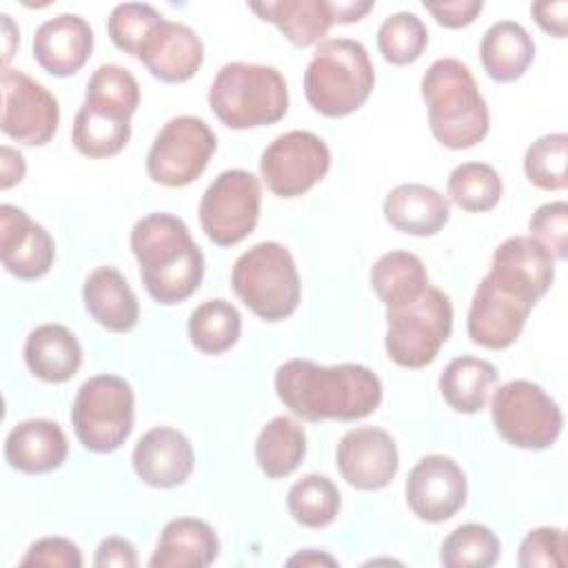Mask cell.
I'll return each instance as SVG.
<instances>
[{"label":"cell","mask_w":568,"mask_h":568,"mask_svg":"<svg viewBox=\"0 0 568 568\" xmlns=\"http://www.w3.org/2000/svg\"><path fill=\"white\" fill-rule=\"evenodd\" d=\"M490 417L499 437L524 450L550 448L564 426L559 404L530 379L501 384L493 395Z\"/></svg>","instance_id":"30bf717a"},{"label":"cell","mask_w":568,"mask_h":568,"mask_svg":"<svg viewBox=\"0 0 568 568\" xmlns=\"http://www.w3.org/2000/svg\"><path fill=\"white\" fill-rule=\"evenodd\" d=\"M306 455L304 428L286 415H277L262 426L255 439V459L268 479L288 477Z\"/></svg>","instance_id":"f546056e"},{"label":"cell","mask_w":568,"mask_h":568,"mask_svg":"<svg viewBox=\"0 0 568 568\" xmlns=\"http://www.w3.org/2000/svg\"><path fill=\"white\" fill-rule=\"evenodd\" d=\"M499 555V537L488 526L464 524L444 539L439 561L448 568H488Z\"/></svg>","instance_id":"d590c367"},{"label":"cell","mask_w":568,"mask_h":568,"mask_svg":"<svg viewBox=\"0 0 568 568\" xmlns=\"http://www.w3.org/2000/svg\"><path fill=\"white\" fill-rule=\"evenodd\" d=\"M428 44V29L410 11H397L388 18L377 29V49L382 58L395 67L413 64L419 60Z\"/></svg>","instance_id":"74e56055"},{"label":"cell","mask_w":568,"mask_h":568,"mask_svg":"<svg viewBox=\"0 0 568 568\" xmlns=\"http://www.w3.org/2000/svg\"><path fill=\"white\" fill-rule=\"evenodd\" d=\"M0 87L2 133L27 146H42L51 142L60 122V106L55 95L16 69H2Z\"/></svg>","instance_id":"5bb4252c"},{"label":"cell","mask_w":568,"mask_h":568,"mask_svg":"<svg viewBox=\"0 0 568 568\" xmlns=\"http://www.w3.org/2000/svg\"><path fill=\"white\" fill-rule=\"evenodd\" d=\"M135 397L124 377L95 375L80 388L71 406L78 442L91 453L118 450L133 430Z\"/></svg>","instance_id":"52a82bcc"},{"label":"cell","mask_w":568,"mask_h":568,"mask_svg":"<svg viewBox=\"0 0 568 568\" xmlns=\"http://www.w3.org/2000/svg\"><path fill=\"white\" fill-rule=\"evenodd\" d=\"M87 313L111 333H126L140 320V304L126 277L113 266H98L82 286Z\"/></svg>","instance_id":"603a6c76"},{"label":"cell","mask_w":568,"mask_h":568,"mask_svg":"<svg viewBox=\"0 0 568 568\" xmlns=\"http://www.w3.org/2000/svg\"><path fill=\"white\" fill-rule=\"evenodd\" d=\"M248 9L262 20L273 22L300 49L320 42L335 24L333 7L326 0H266L248 2Z\"/></svg>","instance_id":"484cf974"},{"label":"cell","mask_w":568,"mask_h":568,"mask_svg":"<svg viewBox=\"0 0 568 568\" xmlns=\"http://www.w3.org/2000/svg\"><path fill=\"white\" fill-rule=\"evenodd\" d=\"M539 300L541 295L526 282L490 268L477 284L468 308V337L488 351L508 348Z\"/></svg>","instance_id":"9c48e42d"},{"label":"cell","mask_w":568,"mask_h":568,"mask_svg":"<svg viewBox=\"0 0 568 568\" xmlns=\"http://www.w3.org/2000/svg\"><path fill=\"white\" fill-rule=\"evenodd\" d=\"M0 260L7 273L18 280H38L49 273L55 260L51 233L33 222L22 209L0 206Z\"/></svg>","instance_id":"e0dca14e"},{"label":"cell","mask_w":568,"mask_h":568,"mask_svg":"<svg viewBox=\"0 0 568 568\" xmlns=\"http://www.w3.org/2000/svg\"><path fill=\"white\" fill-rule=\"evenodd\" d=\"M231 286L244 306L266 322L293 315L302 297L295 260L280 242H257L244 251L233 264Z\"/></svg>","instance_id":"8992f818"},{"label":"cell","mask_w":568,"mask_h":568,"mask_svg":"<svg viewBox=\"0 0 568 568\" xmlns=\"http://www.w3.org/2000/svg\"><path fill=\"white\" fill-rule=\"evenodd\" d=\"M371 286L386 308H402L422 297L428 273L415 253L390 251L371 266Z\"/></svg>","instance_id":"83f0119b"},{"label":"cell","mask_w":568,"mask_h":568,"mask_svg":"<svg viewBox=\"0 0 568 568\" xmlns=\"http://www.w3.org/2000/svg\"><path fill=\"white\" fill-rule=\"evenodd\" d=\"M131 464L146 486L175 488L193 473L195 455L184 433L171 426H155L138 439Z\"/></svg>","instance_id":"ac0fdd59"},{"label":"cell","mask_w":568,"mask_h":568,"mask_svg":"<svg viewBox=\"0 0 568 568\" xmlns=\"http://www.w3.org/2000/svg\"><path fill=\"white\" fill-rule=\"evenodd\" d=\"M93 564L98 568H135L138 566V552L135 546L124 537H106L100 541Z\"/></svg>","instance_id":"f6af8a7d"},{"label":"cell","mask_w":568,"mask_h":568,"mask_svg":"<svg viewBox=\"0 0 568 568\" xmlns=\"http://www.w3.org/2000/svg\"><path fill=\"white\" fill-rule=\"evenodd\" d=\"M131 138V118L84 104L78 109L71 131L73 146L93 160L118 155Z\"/></svg>","instance_id":"4dcf8cb0"},{"label":"cell","mask_w":568,"mask_h":568,"mask_svg":"<svg viewBox=\"0 0 568 568\" xmlns=\"http://www.w3.org/2000/svg\"><path fill=\"white\" fill-rule=\"evenodd\" d=\"M67 453V435L51 419H24L4 439L7 464L27 475H44L60 468Z\"/></svg>","instance_id":"44dd1931"},{"label":"cell","mask_w":568,"mask_h":568,"mask_svg":"<svg viewBox=\"0 0 568 568\" xmlns=\"http://www.w3.org/2000/svg\"><path fill=\"white\" fill-rule=\"evenodd\" d=\"M521 568H564L568 564V539L561 528L541 526L530 530L519 546Z\"/></svg>","instance_id":"60d3db41"},{"label":"cell","mask_w":568,"mask_h":568,"mask_svg":"<svg viewBox=\"0 0 568 568\" xmlns=\"http://www.w3.org/2000/svg\"><path fill=\"white\" fill-rule=\"evenodd\" d=\"M331 169L326 142L311 131H288L277 135L260 158V173L268 191L277 197H300L308 193Z\"/></svg>","instance_id":"4fadbf2b"},{"label":"cell","mask_w":568,"mask_h":568,"mask_svg":"<svg viewBox=\"0 0 568 568\" xmlns=\"http://www.w3.org/2000/svg\"><path fill=\"white\" fill-rule=\"evenodd\" d=\"M497 382V371L488 359L462 355L446 364L439 375V393L457 413H479L486 404L488 388Z\"/></svg>","instance_id":"f1b7e54d"},{"label":"cell","mask_w":568,"mask_h":568,"mask_svg":"<svg viewBox=\"0 0 568 568\" xmlns=\"http://www.w3.org/2000/svg\"><path fill=\"white\" fill-rule=\"evenodd\" d=\"M501 178L486 162L457 164L448 175V197L468 213H484L501 200Z\"/></svg>","instance_id":"e575fe53"},{"label":"cell","mask_w":568,"mask_h":568,"mask_svg":"<svg viewBox=\"0 0 568 568\" xmlns=\"http://www.w3.org/2000/svg\"><path fill=\"white\" fill-rule=\"evenodd\" d=\"M490 266L524 280L541 295H546L555 280V257L532 237L517 235L504 240L495 248Z\"/></svg>","instance_id":"d6a6232c"},{"label":"cell","mask_w":568,"mask_h":568,"mask_svg":"<svg viewBox=\"0 0 568 568\" xmlns=\"http://www.w3.org/2000/svg\"><path fill=\"white\" fill-rule=\"evenodd\" d=\"M424 9L446 29H459L475 22L481 13V0H453V2H424Z\"/></svg>","instance_id":"ee69618b"},{"label":"cell","mask_w":568,"mask_h":568,"mask_svg":"<svg viewBox=\"0 0 568 568\" xmlns=\"http://www.w3.org/2000/svg\"><path fill=\"white\" fill-rule=\"evenodd\" d=\"M20 566H53V568H80V548L64 537H42L33 541Z\"/></svg>","instance_id":"7bdbcfd3"},{"label":"cell","mask_w":568,"mask_h":568,"mask_svg":"<svg viewBox=\"0 0 568 568\" xmlns=\"http://www.w3.org/2000/svg\"><path fill=\"white\" fill-rule=\"evenodd\" d=\"M275 393L306 422H355L382 404V382L364 364L320 366L311 359H288L275 373Z\"/></svg>","instance_id":"6da1fadb"},{"label":"cell","mask_w":568,"mask_h":568,"mask_svg":"<svg viewBox=\"0 0 568 568\" xmlns=\"http://www.w3.org/2000/svg\"><path fill=\"white\" fill-rule=\"evenodd\" d=\"M24 364L42 382H69L80 364L82 348L78 337L62 324L36 326L24 342Z\"/></svg>","instance_id":"d4e9b609"},{"label":"cell","mask_w":568,"mask_h":568,"mask_svg":"<svg viewBox=\"0 0 568 568\" xmlns=\"http://www.w3.org/2000/svg\"><path fill=\"white\" fill-rule=\"evenodd\" d=\"M535 58V42L528 31L513 20H499L488 27L479 44L484 71L495 82L521 78Z\"/></svg>","instance_id":"4316f807"},{"label":"cell","mask_w":568,"mask_h":568,"mask_svg":"<svg viewBox=\"0 0 568 568\" xmlns=\"http://www.w3.org/2000/svg\"><path fill=\"white\" fill-rule=\"evenodd\" d=\"M375 69L362 42L331 38L317 44L306 71L304 95L326 118L355 113L371 95Z\"/></svg>","instance_id":"277c9868"},{"label":"cell","mask_w":568,"mask_h":568,"mask_svg":"<svg viewBox=\"0 0 568 568\" xmlns=\"http://www.w3.org/2000/svg\"><path fill=\"white\" fill-rule=\"evenodd\" d=\"M530 13L535 22L550 36L555 38H566L568 31V2L557 0V2H535L530 4Z\"/></svg>","instance_id":"bcb514c9"},{"label":"cell","mask_w":568,"mask_h":568,"mask_svg":"<svg viewBox=\"0 0 568 568\" xmlns=\"http://www.w3.org/2000/svg\"><path fill=\"white\" fill-rule=\"evenodd\" d=\"M217 149L213 129L195 115L169 120L146 153V173L155 184L178 189L195 182Z\"/></svg>","instance_id":"8fae6325"},{"label":"cell","mask_w":568,"mask_h":568,"mask_svg":"<svg viewBox=\"0 0 568 568\" xmlns=\"http://www.w3.org/2000/svg\"><path fill=\"white\" fill-rule=\"evenodd\" d=\"M260 180L244 169L222 171L200 200V224L217 246H235L248 237L260 220Z\"/></svg>","instance_id":"7c38bea8"},{"label":"cell","mask_w":568,"mask_h":568,"mask_svg":"<svg viewBox=\"0 0 568 568\" xmlns=\"http://www.w3.org/2000/svg\"><path fill=\"white\" fill-rule=\"evenodd\" d=\"M528 231L555 260L568 257V204L555 200L541 204L528 220Z\"/></svg>","instance_id":"b9f144b4"},{"label":"cell","mask_w":568,"mask_h":568,"mask_svg":"<svg viewBox=\"0 0 568 568\" xmlns=\"http://www.w3.org/2000/svg\"><path fill=\"white\" fill-rule=\"evenodd\" d=\"M335 459L346 484L368 493L386 488L399 468L395 439L377 426H359L344 433Z\"/></svg>","instance_id":"2e32d148"},{"label":"cell","mask_w":568,"mask_h":568,"mask_svg":"<svg viewBox=\"0 0 568 568\" xmlns=\"http://www.w3.org/2000/svg\"><path fill=\"white\" fill-rule=\"evenodd\" d=\"M24 171H27V164L22 153L11 149L9 144H2L0 146V189L7 191L13 184L22 182Z\"/></svg>","instance_id":"7dc6e473"},{"label":"cell","mask_w":568,"mask_h":568,"mask_svg":"<svg viewBox=\"0 0 568 568\" xmlns=\"http://www.w3.org/2000/svg\"><path fill=\"white\" fill-rule=\"evenodd\" d=\"M422 98L428 106L433 138L453 151L479 144L490 115L470 69L455 58L435 60L422 78Z\"/></svg>","instance_id":"3957f363"},{"label":"cell","mask_w":568,"mask_h":568,"mask_svg":"<svg viewBox=\"0 0 568 568\" xmlns=\"http://www.w3.org/2000/svg\"><path fill=\"white\" fill-rule=\"evenodd\" d=\"M331 7H333V20L337 24H348V22L362 20L375 7V2H371V0H366V2L346 0V2H331Z\"/></svg>","instance_id":"c3c4849f"},{"label":"cell","mask_w":568,"mask_h":568,"mask_svg":"<svg viewBox=\"0 0 568 568\" xmlns=\"http://www.w3.org/2000/svg\"><path fill=\"white\" fill-rule=\"evenodd\" d=\"M382 209L393 229L415 237H430L439 233L450 217L448 200L433 186L417 182H406L390 189Z\"/></svg>","instance_id":"7402d4cb"},{"label":"cell","mask_w":568,"mask_h":568,"mask_svg":"<svg viewBox=\"0 0 568 568\" xmlns=\"http://www.w3.org/2000/svg\"><path fill=\"white\" fill-rule=\"evenodd\" d=\"M0 18H2V31H4V69H9V60L13 55V44L11 42L18 40V29L13 27V20L7 13H2Z\"/></svg>","instance_id":"f907efd6"},{"label":"cell","mask_w":568,"mask_h":568,"mask_svg":"<svg viewBox=\"0 0 568 568\" xmlns=\"http://www.w3.org/2000/svg\"><path fill=\"white\" fill-rule=\"evenodd\" d=\"M468 481L459 464L448 455H426L408 473L406 504L428 524H439L466 504Z\"/></svg>","instance_id":"9a60e30c"},{"label":"cell","mask_w":568,"mask_h":568,"mask_svg":"<svg viewBox=\"0 0 568 568\" xmlns=\"http://www.w3.org/2000/svg\"><path fill=\"white\" fill-rule=\"evenodd\" d=\"M189 339L191 344L206 353V355H220L237 344L240 331H242V317L240 311L222 300H206L202 302L189 317Z\"/></svg>","instance_id":"1f68e13d"},{"label":"cell","mask_w":568,"mask_h":568,"mask_svg":"<svg viewBox=\"0 0 568 568\" xmlns=\"http://www.w3.org/2000/svg\"><path fill=\"white\" fill-rule=\"evenodd\" d=\"M453 331V304L442 288L428 286L419 300L386 308L384 348L402 368L428 366Z\"/></svg>","instance_id":"ba28073f"},{"label":"cell","mask_w":568,"mask_h":568,"mask_svg":"<svg viewBox=\"0 0 568 568\" xmlns=\"http://www.w3.org/2000/svg\"><path fill=\"white\" fill-rule=\"evenodd\" d=\"M162 20L164 16L146 2H122L113 7L106 20V31L120 51L140 58L146 40L153 36Z\"/></svg>","instance_id":"f35d334b"},{"label":"cell","mask_w":568,"mask_h":568,"mask_svg":"<svg viewBox=\"0 0 568 568\" xmlns=\"http://www.w3.org/2000/svg\"><path fill=\"white\" fill-rule=\"evenodd\" d=\"M291 517L306 528H326L339 513L342 497L333 479L326 475H304L297 479L286 495Z\"/></svg>","instance_id":"836d02e7"},{"label":"cell","mask_w":568,"mask_h":568,"mask_svg":"<svg viewBox=\"0 0 568 568\" xmlns=\"http://www.w3.org/2000/svg\"><path fill=\"white\" fill-rule=\"evenodd\" d=\"M131 251L146 293L160 304H180L202 284L204 255L189 226L171 213H149L131 231Z\"/></svg>","instance_id":"7a4b0ae2"},{"label":"cell","mask_w":568,"mask_h":568,"mask_svg":"<svg viewBox=\"0 0 568 568\" xmlns=\"http://www.w3.org/2000/svg\"><path fill=\"white\" fill-rule=\"evenodd\" d=\"M138 60H142L153 78L180 84L191 80L202 67L204 44L191 27L164 18L146 40Z\"/></svg>","instance_id":"ffe728a7"},{"label":"cell","mask_w":568,"mask_h":568,"mask_svg":"<svg viewBox=\"0 0 568 568\" xmlns=\"http://www.w3.org/2000/svg\"><path fill=\"white\" fill-rule=\"evenodd\" d=\"M209 106L229 129L280 122L288 111V87L275 67L229 62L209 89Z\"/></svg>","instance_id":"5b68a950"},{"label":"cell","mask_w":568,"mask_h":568,"mask_svg":"<svg viewBox=\"0 0 568 568\" xmlns=\"http://www.w3.org/2000/svg\"><path fill=\"white\" fill-rule=\"evenodd\" d=\"M93 51V29L75 13L44 20L33 36L36 62L55 78L78 73Z\"/></svg>","instance_id":"d6986e66"},{"label":"cell","mask_w":568,"mask_h":568,"mask_svg":"<svg viewBox=\"0 0 568 568\" xmlns=\"http://www.w3.org/2000/svg\"><path fill=\"white\" fill-rule=\"evenodd\" d=\"M286 564H288V566H320V564L335 566L337 561H335L331 555H326V552H317V550L308 548V550H302V552L293 555Z\"/></svg>","instance_id":"681fc988"},{"label":"cell","mask_w":568,"mask_h":568,"mask_svg":"<svg viewBox=\"0 0 568 568\" xmlns=\"http://www.w3.org/2000/svg\"><path fill=\"white\" fill-rule=\"evenodd\" d=\"M220 555L215 530L195 517L171 519L149 559L151 568H204Z\"/></svg>","instance_id":"cb8c5ba5"},{"label":"cell","mask_w":568,"mask_h":568,"mask_svg":"<svg viewBox=\"0 0 568 568\" xmlns=\"http://www.w3.org/2000/svg\"><path fill=\"white\" fill-rule=\"evenodd\" d=\"M568 135L548 133L537 138L524 155V173L530 184L544 191H561L568 184L566 178Z\"/></svg>","instance_id":"ab89813d"},{"label":"cell","mask_w":568,"mask_h":568,"mask_svg":"<svg viewBox=\"0 0 568 568\" xmlns=\"http://www.w3.org/2000/svg\"><path fill=\"white\" fill-rule=\"evenodd\" d=\"M84 104L131 118L140 104L138 80L124 67L100 64L87 82Z\"/></svg>","instance_id":"8d00e7d4"}]
</instances>
